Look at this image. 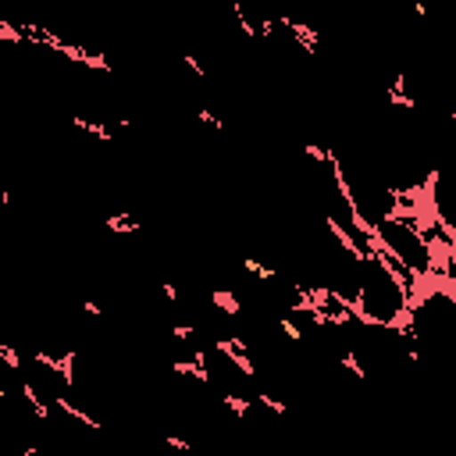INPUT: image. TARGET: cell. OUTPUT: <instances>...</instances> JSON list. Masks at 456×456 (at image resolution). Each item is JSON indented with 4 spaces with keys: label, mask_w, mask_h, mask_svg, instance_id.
<instances>
[{
    "label": "cell",
    "mask_w": 456,
    "mask_h": 456,
    "mask_svg": "<svg viewBox=\"0 0 456 456\" xmlns=\"http://www.w3.org/2000/svg\"><path fill=\"white\" fill-rule=\"evenodd\" d=\"M417 278L406 274L378 242L363 253L360 267V289L353 299V310L370 324H406L410 303H413Z\"/></svg>",
    "instance_id": "obj_1"
},
{
    "label": "cell",
    "mask_w": 456,
    "mask_h": 456,
    "mask_svg": "<svg viewBox=\"0 0 456 456\" xmlns=\"http://www.w3.org/2000/svg\"><path fill=\"white\" fill-rule=\"evenodd\" d=\"M196 370L203 374V381L217 395H224L235 406H242V403H249V399L260 395V381L253 374V363L246 360V353L235 342L203 346L200 349V360H196Z\"/></svg>",
    "instance_id": "obj_2"
}]
</instances>
